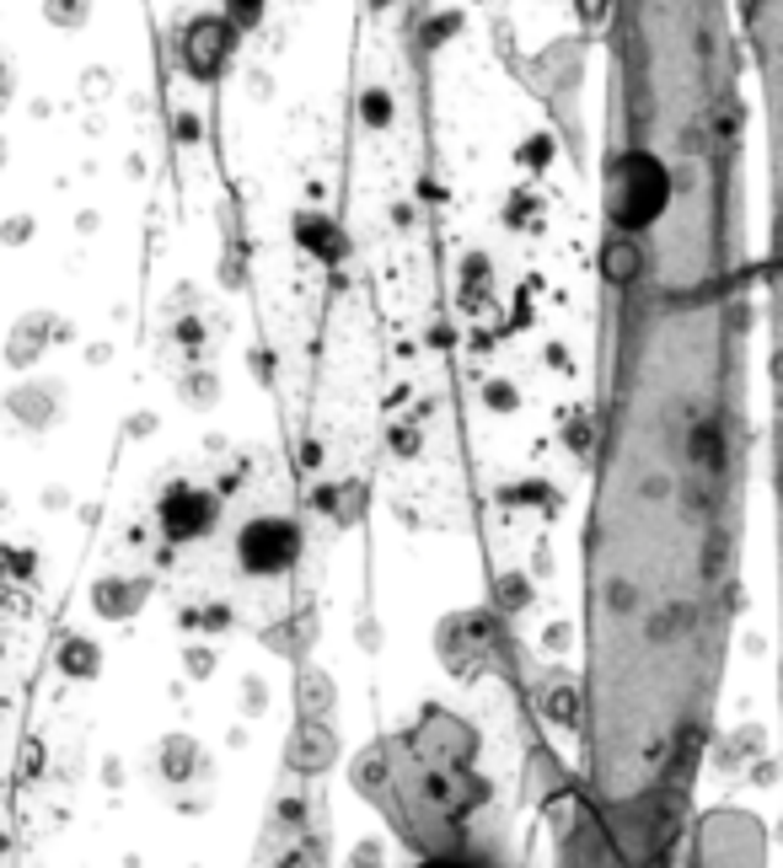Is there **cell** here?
Listing matches in <instances>:
<instances>
[{
  "label": "cell",
  "mask_w": 783,
  "mask_h": 868,
  "mask_svg": "<svg viewBox=\"0 0 783 868\" xmlns=\"http://www.w3.org/2000/svg\"><path fill=\"white\" fill-rule=\"evenodd\" d=\"M38 354H44V322H38V316H22L16 333H11V343H5V360H11V365H33Z\"/></svg>",
  "instance_id": "5b68a950"
},
{
  "label": "cell",
  "mask_w": 783,
  "mask_h": 868,
  "mask_svg": "<svg viewBox=\"0 0 783 868\" xmlns=\"http://www.w3.org/2000/svg\"><path fill=\"white\" fill-rule=\"evenodd\" d=\"M140 595H145V584H130V590H119L113 579H103V584L92 590V601H97V612H103V617H130L134 606H140Z\"/></svg>",
  "instance_id": "8992f818"
},
{
  "label": "cell",
  "mask_w": 783,
  "mask_h": 868,
  "mask_svg": "<svg viewBox=\"0 0 783 868\" xmlns=\"http://www.w3.org/2000/svg\"><path fill=\"white\" fill-rule=\"evenodd\" d=\"M156 515H161V531L172 542H194V537H204L215 526V498L204 494L198 483H172L161 494V504H156Z\"/></svg>",
  "instance_id": "7a4b0ae2"
},
{
  "label": "cell",
  "mask_w": 783,
  "mask_h": 868,
  "mask_svg": "<svg viewBox=\"0 0 783 868\" xmlns=\"http://www.w3.org/2000/svg\"><path fill=\"white\" fill-rule=\"evenodd\" d=\"M296 558H301V531H296V520H285V515H258V520H248V526L237 531V563H242L248 574H258V579L285 574Z\"/></svg>",
  "instance_id": "6da1fadb"
},
{
  "label": "cell",
  "mask_w": 783,
  "mask_h": 868,
  "mask_svg": "<svg viewBox=\"0 0 783 868\" xmlns=\"http://www.w3.org/2000/svg\"><path fill=\"white\" fill-rule=\"evenodd\" d=\"M413 868H489L483 858H467V853H430L424 864H413Z\"/></svg>",
  "instance_id": "ba28073f"
},
{
  "label": "cell",
  "mask_w": 783,
  "mask_h": 868,
  "mask_svg": "<svg viewBox=\"0 0 783 868\" xmlns=\"http://www.w3.org/2000/svg\"><path fill=\"white\" fill-rule=\"evenodd\" d=\"M65 671L70 676H97V649L86 638H70L65 643Z\"/></svg>",
  "instance_id": "52a82bcc"
},
{
  "label": "cell",
  "mask_w": 783,
  "mask_h": 868,
  "mask_svg": "<svg viewBox=\"0 0 783 868\" xmlns=\"http://www.w3.org/2000/svg\"><path fill=\"white\" fill-rule=\"evenodd\" d=\"M55 397H60V386H16L11 397H5V413L16 419V424H27V430H49L55 424Z\"/></svg>",
  "instance_id": "277c9868"
},
{
  "label": "cell",
  "mask_w": 783,
  "mask_h": 868,
  "mask_svg": "<svg viewBox=\"0 0 783 868\" xmlns=\"http://www.w3.org/2000/svg\"><path fill=\"white\" fill-rule=\"evenodd\" d=\"M156 777H161L167 794H178V788H209V783H215V767H209V756L198 750V740L167 735V740L156 745Z\"/></svg>",
  "instance_id": "3957f363"
}]
</instances>
